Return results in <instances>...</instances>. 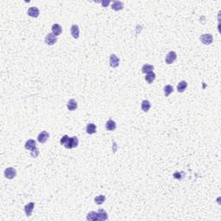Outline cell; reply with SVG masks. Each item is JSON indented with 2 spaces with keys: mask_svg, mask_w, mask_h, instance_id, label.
<instances>
[{
  "mask_svg": "<svg viewBox=\"0 0 221 221\" xmlns=\"http://www.w3.org/2000/svg\"><path fill=\"white\" fill-rule=\"evenodd\" d=\"M79 144V139L77 137H73V138H69L67 142L65 144V148L67 149H73L76 148Z\"/></svg>",
  "mask_w": 221,
  "mask_h": 221,
  "instance_id": "6da1fadb",
  "label": "cell"
},
{
  "mask_svg": "<svg viewBox=\"0 0 221 221\" xmlns=\"http://www.w3.org/2000/svg\"><path fill=\"white\" fill-rule=\"evenodd\" d=\"M57 41V36H55L53 33H49L45 37V43L49 46H52Z\"/></svg>",
  "mask_w": 221,
  "mask_h": 221,
  "instance_id": "7a4b0ae2",
  "label": "cell"
},
{
  "mask_svg": "<svg viewBox=\"0 0 221 221\" xmlns=\"http://www.w3.org/2000/svg\"><path fill=\"white\" fill-rule=\"evenodd\" d=\"M17 175V170L14 168H7L5 170V176L9 179V180H12L16 177Z\"/></svg>",
  "mask_w": 221,
  "mask_h": 221,
  "instance_id": "3957f363",
  "label": "cell"
},
{
  "mask_svg": "<svg viewBox=\"0 0 221 221\" xmlns=\"http://www.w3.org/2000/svg\"><path fill=\"white\" fill-rule=\"evenodd\" d=\"M49 138V133L48 131H46V130H43V131H41V133L38 135V137H37V141H38L40 144H45Z\"/></svg>",
  "mask_w": 221,
  "mask_h": 221,
  "instance_id": "277c9868",
  "label": "cell"
},
{
  "mask_svg": "<svg viewBox=\"0 0 221 221\" xmlns=\"http://www.w3.org/2000/svg\"><path fill=\"white\" fill-rule=\"evenodd\" d=\"M200 41L205 45H210L213 41V37L211 34H204L200 36Z\"/></svg>",
  "mask_w": 221,
  "mask_h": 221,
  "instance_id": "5b68a950",
  "label": "cell"
},
{
  "mask_svg": "<svg viewBox=\"0 0 221 221\" xmlns=\"http://www.w3.org/2000/svg\"><path fill=\"white\" fill-rule=\"evenodd\" d=\"M176 59H177V55H176V53H175L174 51H170V52L167 55V56H166V58H165V61H166L167 64L170 65V64H172L173 62H174Z\"/></svg>",
  "mask_w": 221,
  "mask_h": 221,
  "instance_id": "8992f818",
  "label": "cell"
},
{
  "mask_svg": "<svg viewBox=\"0 0 221 221\" xmlns=\"http://www.w3.org/2000/svg\"><path fill=\"white\" fill-rule=\"evenodd\" d=\"M119 62H120V60H119V58L116 55L112 54L110 55V66L112 67H113V68L118 67V65H119Z\"/></svg>",
  "mask_w": 221,
  "mask_h": 221,
  "instance_id": "52a82bcc",
  "label": "cell"
},
{
  "mask_svg": "<svg viewBox=\"0 0 221 221\" xmlns=\"http://www.w3.org/2000/svg\"><path fill=\"white\" fill-rule=\"evenodd\" d=\"M51 29H52V33H53L55 36L60 35L61 34V32H62V27H61L60 24H58V23L53 24Z\"/></svg>",
  "mask_w": 221,
  "mask_h": 221,
  "instance_id": "ba28073f",
  "label": "cell"
},
{
  "mask_svg": "<svg viewBox=\"0 0 221 221\" xmlns=\"http://www.w3.org/2000/svg\"><path fill=\"white\" fill-rule=\"evenodd\" d=\"M40 14V11L37 7H30L28 10V15L31 17H37Z\"/></svg>",
  "mask_w": 221,
  "mask_h": 221,
  "instance_id": "9c48e42d",
  "label": "cell"
},
{
  "mask_svg": "<svg viewBox=\"0 0 221 221\" xmlns=\"http://www.w3.org/2000/svg\"><path fill=\"white\" fill-rule=\"evenodd\" d=\"M34 207H35V203H34V202H30V203L27 204V205L24 206V212H25V213H26V215H27L28 217L31 216L32 212H33V210H34Z\"/></svg>",
  "mask_w": 221,
  "mask_h": 221,
  "instance_id": "30bf717a",
  "label": "cell"
},
{
  "mask_svg": "<svg viewBox=\"0 0 221 221\" xmlns=\"http://www.w3.org/2000/svg\"><path fill=\"white\" fill-rule=\"evenodd\" d=\"M86 219L89 220V221H98L99 220V213L96 212H90L89 213L87 214L86 216Z\"/></svg>",
  "mask_w": 221,
  "mask_h": 221,
  "instance_id": "8fae6325",
  "label": "cell"
},
{
  "mask_svg": "<svg viewBox=\"0 0 221 221\" xmlns=\"http://www.w3.org/2000/svg\"><path fill=\"white\" fill-rule=\"evenodd\" d=\"M116 127H117V124H116V123H115L112 118H109V119L107 120V122L105 123V128H106V130H109V131L114 130L116 129Z\"/></svg>",
  "mask_w": 221,
  "mask_h": 221,
  "instance_id": "7c38bea8",
  "label": "cell"
},
{
  "mask_svg": "<svg viewBox=\"0 0 221 221\" xmlns=\"http://www.w3.org/2000/svg\"><path fill=\"white\" fill-rule=\"evenodd\" d=\"M71 35L74 39H78L79 36V29L78 25H73L71 27Z\"/></svg>",
  "mask_w": 221,
  "mask_h": 221,
  "instance_id": "4fadbf2b",
  "label": "cell"
},
{
  "mask_svg": "<svg viewBox=\"0 0 221 221\" xmlns=\"http://www.w3.org/2000/svg\"><path fill=\"white\" fill-rule=\"evenodd\" d=\"M67 107L69 111H75L78 107V104L75 99H69V101L67 102Z\"/></svg>",
  "mask_w": 221,
  "mask_h": 221,
  "instance_id": "5bb4252c",
  "label": "cell"
},
{
  "mask_svg": "<svg viewBox=\"0 0 221 221\" xmlns=\"http://www.w3.org/2000/svg\"><path fill=\"white\" fill-rule=\"evenodd\" d=\"M123 8H124V4L121 1H114L112 5V9L116 11H119L123 10Z\"/></svg>",
  "mask_w": 221,
  "mask_h": 221,
  "instance_id": "9a60e30c",
  "label": "cell"
},
{
  "mask_svg": "<svg viewBox=\"0 0 221 221\" xmlns=\"http://www.w3.org/2000/svg\"><path fill=\"white\" fill-rule=\"evenodd\" d=\"M24 147H25V149H26V150H34L35 148H36L35 141V140H33V139H29V140L25 143Z\"/></svg>",
  "mask_w": 221,
  "mask_h": 221,
  "instance_id": "2e32d148",
  "label": "cell"
},
{
  "mask_svg": "<svg viewBox=\"0 0 221 221\" xmlns=\"http://www.w3.org/2000/svg\"><path fill=\"white\" fill-rule=\"evenodd\" d=\"M96 132V125L94 124H88L86 126V133L93 135Z\"/></svg>",
  "mask_w": 221,
  "mask_h": 221,
  "instance_id": "e0dca14e",
  "label": "cell"
},
{
  "mask_svg": "<svg viewBox=\"0 0 221 221\" xmlns=\"http://www.w3.org/2000/svg\"><path fill=\"white\" fill-rule=\"evenodd\" d=\"M187 86H188V83H187V81H185V80H182V81L177 85V91H178L179 93H183V92L186 90Z\"/></svg>",
  "mask_w": 221,
  "mask_h": 221,
  "instance_id": "ac0fdd59",
  "label": "cell"
},
{
  "mask_svg": "<svg viewBox=\"0 0 221 221\" xmlns=\"http://www.w3.org/2000/svg\"><path fill=\"white\" fill-rule=\"evenodd\" d=\"M153 70H154V66L150 65V64H144L142 67V72L144 73H151V72H153Z\"/></svg>",
  "mask_w": 221,
  "mask_h": 221,
  "instance_id": "d6986e66",
  "label": "cell"
},
{
  "mask_svg": "<svg viewBox=\"0 0 221 221\" xmlns=\"http://www.w3.org/2000/svg\"><path fill=\"white\" fill-rule=\"evenodd\" d=\"M151 107V105H150V102L149 100H144L142 102V105H141V108L142 110L144 112H149V110L150 109Z\"/></svg>",
  "mask_w": 221,
  "mask_h": 221,
  "instance_id": "ffe728a7",
  "label": "cell"
},
{
  "mask_svg": "<svg viewBox=\"0 0 221 221\" xmlns=\"http://www.w3.org/2000/svg\"><path fill=\"white\" fill-rule=\"evenodd\" d=\"M156 79V73L154 72H151V73H149L146 74L145 76V80L149 83V84H151Z\"/></svg>",
  "mask_w": 221,
  "mask_h": 221,
  "instance_id": "44dd1931",
  "label": "cell"
},
{
  "mask_svg": "<svg viewBox=\"0 0 221 221\" xmlns=\"http://www.w3.org/2000/svg\"><path fill=\"white\" fill-rule=\"evenodd\" d=\"M98 213H99V220H106V219H108V214H107V212L104 209H99L98 211Z\"/></svg>",
  "mask_w": 221,
  "mask_h": 221,
  "instance_id": "7402d4cb",
  "label": "cell"
},
{
  "mask_svg": "<svg viewBox=\"0 0 221 221\" xmlns=\"http://www.w3.org/2000/svg\"><path fill=\"white\" fill-rule=\"evenodd\" d=\"M174 92V87L171 85H167L164 87V94L166 97H168Z\"/></svg>",
  "mask_w": 221,
  "mask_h": 221,
  "instance_id": "603a6c76",
  "label": "cell"
},
{
  "mask_svg": "<svg viewBox=\"0 0 221 221\" xmlns=\"http://www.w3.org/2000/svg\"><path fill=\"white\" fill-rule=\"evenodd\" d=\"M105 201V195H99L94 199V202L97 205H102Z\"/></svg>",
  "mask_w": 221,
  "mask_h": 221,
  "instance_id": "cb8c5ba5",
  "label": "cell"
},
{
  "mask_svg": "<svg viewBox=\"0 0 221 221\" xmlns=\"http://www.w3.org/2000/svg\"><path fill=\"white\" fill-rule=\"evenodd\" d=\"M31 152H30V155H31V156L32 157H34V158H36L38 156H39V149L36 147V148H35L34 150H30Z\"/></svg>",
  "mask_w": 221,
  "mask_h": 221,
  "instance_id": "d4e9b609",
  "label": "cell"
},
{
  "mask_svg": "<svg viewBox=\"0 0 221 221\" xmlns=\"http://www.w3.org/2000/svg\"><path fill=\"white\" fill-rule=\"evenodd\" d=\"M68 138H69V137H68L67 135H65V136H63V137L61 138V141H60L61 144V145H65V144H66V143L67 142Z\"/></svg>",
  "mask_w": 221,
  "mask_h": 221,
  "instance_id": "484cf974",
  "label": "cell"
},
{
  "mask_svg": "<svg viewBox=\"0 0 221 221\" xmlns=\"http://www.w3.org/2000/svg\"><path fill=\"white\" fill-rule=\"evenodd\" d=\"M109 4H110V1H106V2H102V5H104V7H107Z\"/></svg>",
  "mask_w": 221,
  "mask_h": 221,
  "instance_id": "4316f807",
  "label": "cell"
}]
</instances>
